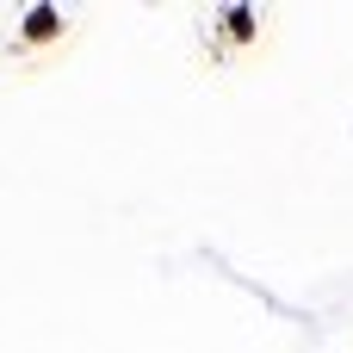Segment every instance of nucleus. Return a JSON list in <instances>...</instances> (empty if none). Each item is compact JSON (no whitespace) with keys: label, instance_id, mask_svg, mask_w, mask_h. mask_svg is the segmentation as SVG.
<instances>
[{"label":"nucleus","instance_id":"f257e3e1","mask_svg":"<svg viewBox=\"0 0 353 353\" xmlns=\"http://www.w3.org/2000/svg\"><path fill=\"white\" fill-rule=\"evenodd\" d=\"M25 37H56V6H31V19H25Z\"/></svg>","mask_w":353,"mask_h":353},{"label":"nucleus","instance_id":"f03ea898","mask_svg":"<svg viewBox=\"0 0 353 353\" xmlns=\"http://www.w3.org/2000/svg\"><path fill=\"white\" fill-rule=\"evenodd\" d=\"M230 31L248 37V31H254V12H248V6H230Z\"/></svg>","mask_w":353,"mask_h":353}]
</instances>
